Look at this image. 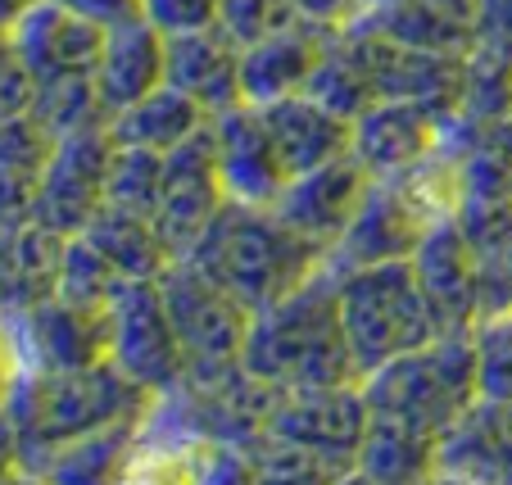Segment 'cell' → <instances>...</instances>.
<instances>
[{
	"label": "cell",
	"mask_w": 512,
	"mask_h": 485,
	"mask_svg": "<svg viewBox=\"0 0 512 485\" xmlns=\"http://www.w3.org/2000/svg\"><path fill=\"white\" fill-rule=\"evenodd\" d=\"M150 399H155L150 390L123 377L109 359L73 372L14 368L5 418L19 440V481H37L41 467L73 440L96 436L118 422H141Z\"/></svg>",
	"instance_id": "obj_1"
},
{
	"label": "cell",
	"mask_w": 512,
	"mask_h": 485,
	"mask_svg": "<svg viewBox=\"0 0 512 485\" xmlns=\"http://www.w3.org/2000/svg\"><path fill=\"white\" fill-rule=\"evenodd\" d=\"M182 259L209 272L213 282L232 291L250 313H263L268 304L300 291L322 268L327 254L313 241H304L272 204L227 200Z\"/></svg>",
	"instance_id": "obj_2"
},
{
	"label": "cell",
	"mask_w": 512,
	"mask_h": 485,
	"mask_svg": "<svg viewBox=\"0 0 512 485\" xmlns=\"http://www.w3.org/2000/svg\"><path fill=\"white\" fill-rule=\"evenodd\" d=\"M241 363L277 390L363 381L340 322V277L327 268V259L300 291L254 313Z\"/></svg>",
	"instance_id": "obj_3"
},
{
	"label": "cell",
	"mask_w": 512,
	"mask_h": 485,
	"mask_svg": "<svg viewBox=\"0 0 512 485\" xmlns=\"http://www.w3.org/2000/svg\"><path fill=\"white\" fill-rule=\"evenodd\" d=\"M363 395L377 418L408 422L440 440L481 399L472 331H440L422 350L381 363L363 377Z\"/></svg>",
	"instance_id": "obj_4"
},
{
	"label": "cell",
	"mask_w": 512,
	"mask_h": 485,
	"mask_svg": "<svg viewBox=\"0 0 512 485\" xmlns=\"http://www.w3.org/2000/svg\"><path fill=\"white\" fill-rule=\"evenodd\" d=\"M336 277L340 322H345V340L358 363V377H368L381 363L399 359L408 350H422L426 340L440 336L422 282L413 272V259L368 263V268H349Z\"/></svg>",
	"instance_id": "obj_5"
},
{
	"label": "cell",
	"mask_w": 512,
	"mask_h": 485,
	"mask_svg": "<svg viewBox=\"0 0 512 485\" xmlns=\"http://www.w3.org/2000/svg\"><path fill=\"white\" fill-rule=\"evenodd\" d=\"M109 363L141 390L159 395L182 381L186 354L168 318L159 277H123L109 295Z\"/></svg>",
	"instance_id": "obj_6"
},
{
	"label": "cell",
	"mask_w": 512,
	"mask_h": 485,
	"mask_svg": "<svg viewBox=\"0 0 512 485\" xmlns=\"http://www.w3.org/2000/svg\"><path fill=\"white\" fill-rule=\"evenodd\" d=\"M159 291H164L168 318L182 340L186 368H218L245 354L254 313L213 282L209 272H200L191 259H173L159 272Z\"/></svg>",
	"instance_id": "obj_7"
},
{
	"label": "cell",
	"mask_w": 512,
	"mask_h": 485,
	"mask_svg": "<svg viewBox=\"0 0 512 485\" xmlns=\"http://www.w3.org/2000/svg\"><path fill=\"white\" fill-rule=\"evenodd\" d=\"M372 404L363 395V381H345V386H300L281 390L277 408H272L268 436H281L290 445H304L336 463L340 472L354 481L358 449L368 436Z\"/></svg>",
	"instance_id": "obj_8"
},
{
	"label": "cell",
	"mask_w": 512,
	"mask_h": 485,
	"mask_svg": "<svg viewBox=\"0 0 512 485\" xmlns=\"http://www.w3.org/2000/svg\"><path fill=\"white\" fill-rule=\"evenodd\" d=\"M0 327L19 368L73 372L109 359V309H82L50 295L23 313H0Z\"/></svg>",
	"instance_id": "obj_9"
},
{
	"label": "cell",
	"mask_w": 512,
	"mask_h": 485,
	"mask_svg": "<svg viewBox=\"0 0 512 485\" xmlns=\"http://www.w3.org/2000/svg\"><path fill=\"white\" fill-rule=\"evenodd\" d=\"M114 159V136L109 127H87V132L59 136L50 146L46 164L37 168V204L32 218L64 236H78L105 204V173Z\"/></svg>",
	"instance_id": "obj_10"
},
{
	"label": "cell",
	"mask_w": 512,
	"mask_h": 485,
	"mask_svg": "<svg viewBox=\"0 0 512 485\" xmlns=\"http://www.w3.org/2000/svg\"><path fill=\"white\" fill-rule=\"evenodd\" d=\"M340 32H345L349 46L358 50V59H363V68H368V78L381 100H417V105L435 109L445 123L454 118L467 55L399 46V41L381 37V32L363 28V23H354V19L340 23Z\"/></svg>",
	"instance_id": "obj_11"
},
{
	"label": "cell",
	"mask_w": 512,
	"mask_h": 485,
	"mask_svg": "<svg viewBox=\"0 0 512 485\" xmlns=\"http://www.w3.org/2000/svg\"><path fill=\"white\" fill-rule=\"evenodd\" d=\"M227 204L223 177H218V159H213V136L209 123L182 141L177 150H168L164 164V195L155 209V227L164 236V245L173 250V259H182L200 232L209 227V218Z\"/></svg>",
	"instance_id": "obj_12"
},
{
	"label": "cell",
	"mask_w": 512,
	"mask_h": 485,
	"mask_svg": "<svg viewBox=\"0 0 512 485\" xmlns=\"http://www.w3.org/2000/svg\"><path fill=\"white\" fill-rule=\"evenodd\" d=\"M426 232H431V223L413 209L404 186H399L395 177H372L354 223H349L345 236L327 250V268L349 272V268H368V263L413 259V250L422 245Z\"/></svg>",
	"instance_id": "obj_13"
},
{
	"label": "cell",
	"mask_w": 512,
	"mask_h": 485,
	"mask_svg": "<svg viewBox=\"0 0 512 485\" xmlns=\"http://www.w3.org/2000/svg\"><path fill=\"white\" fill-rule=\"evenodd\" d=\"M372 173L358 164L354 155H340L322 168H309V173H295L286 182V191L277 195V209L304 241H313L322 254L345 236V227L354 223L358 204L368 195Z\"/></svg>",
	"instance_id": "obj_14"
},
{
	"label": "cell",
	"mask_w": 512,
	"mask_h": 485,
	"mask_svg": "<svg viewBox=\"0 0 512 485\" xmlns=\"http://www.w3.org/2000/svg\"><path fill=\"white\" fill-rule=\"evenodd\" d=\"M213 136V159H218V177H223L227 200L241 204H277L286 191L290 173L281 164L277 146H272L268 127H263L259 105H232L209 114Z\"/></svg>",
	"instance_id": "obj_15"
},
{
	"label": "cell",
	"mask_w": 512,
	"mask_h": 485,
	"mask_svg": "<svg viewBox=\"0 0 512 485\" xmlns=\"http://www.w3.org/2000/svg\"><path fill=\"white\" fill-rule=\"evenodd\" d=\"M14 55L32 73V82L50 78H73V73H91L96 78L100 55H105V28L87 23L59 0H37L10 32Z\"/></svg>",
	"instance_id": "obj_16"
},
{
	"label": "cell",
	"mask_w": 512,
	"mask_h": 485,
	"mask_svg": "<svg viewBox=\"0 0 512 485\" xmlns=\"http://www.w3.org/2000/svg\"><path fill=\"white\" fill-rule=\"evenodd\" d=\"M413 272L440 331H476L481 322V259L458 223H435L413 250Z\"/></svg>",
	"instance_id": "obj_17"
},
{
	"label": "cell",
	"mask_w": 512,
	"mask_h": 485,
	"mask_svg": "<svg viewBox=\"0 0 512 485\" xmlns=\"http://www.w3.org/2000/svg\"><path fill=\"white\" fill-rule=\"evenodd\" d=\"M440 141H445V118L435 109L417 105V100H377L354 118L349 155L372 177H399L417 159L440 150Z\"/></svg>",
	"instance_id": "obj_18"
},
{
	"label": "cell",
	"mask_w": 512,
	"mask_h": 485,
	"mask_svg": "<svg viewBox=\"0 0 512 485\" xmlns=\"http://www.w3.org/2000/svg\"><path fill=\"white\" fill-rule=\"evenodd\" d=\"M164 82L186 91L204 114L241 105V46L223 28L164 37Z\"/></svg>",
	"instance_id": "obj_19"
},
{
	"label": "cell",
	"mask_w": 512,
	"mask_h": 485,
	"mask_svg": "<svg viewBox=\"0 0 512 485\" xmlns=\"http://www.w3.org/2000/svg\"><path fill=\"white\" fill-rule=\"evenodd\" d=\"M331 28L327 23L300 19L295 28L272 32V37L254 41L241 50V100L245 105H272V100L300 96L313 78L322 46H327Z\"/></svg>",
	"instance_id": "obj_20"
},
{
	"label": "cell",
	"mask_w": 512,
	"mask_h": 485,
	"mask_svg": "<svg viewBox=\"0 0 512 485\" xmlns=\"http://www.w3.org/2000/svg\"><path fill=\"white\" fill-rule=\"evenodd\" d=\"M259 114H263V127H268L272 146H277L290 177L349 155L354 123L331 114L327 105H318V100L304 96V91L300 96H286V100H272V105H259Z\"/></svg>",
	"instance_id": "obj_21"
},
{
	"label": "cell",
	"mask_w": 512,
	"mask_h": 485,
	"mask_svg": "<svg viewBox=\"0 0 512 485\" xmlns=\"http://www.w3.org/2000/svg\"><path fill=\"white\" fill-rule=\"evenodd\" d=\"M64 241V232L37 218H23L0 232V313H23L55 295Z\"/></svg>",
	"instance_id": "obj_22"
},
{
	"label": "cell",
	"mask_w": 512,
	"mask_h": 485,
	"mask_svg": "<svg viewBox=\"0 0 512 485\" xmlns=\"http://www.w3.org/2000/svg\"><path fill=\"white\" fill-rule=\"evenodd\" d=\"M155 87H164V32L150 19L109 28L105 55H100V68H96V91L105 114L114 118L118 109L145 100Z\"/></svg>",
	"instance_id": "obj_23"
},
{
	"label": "cell",
	"mask_w": 512,
	"mask_h": 485,
	"mask_svg": "<svg viewBox=\"0 0 512 485\" xmlns=\"http://www.w3.org/2000/svg\"><path fill=\"white\" fill-rule=\"evenodd\" d=\"M204 123H209V114H204L186 91L164 82V87H155L145 100L118 109L105 127H109V136H114V146H145V150L168 155V150H177L182 141H191Z\"/></svg>",
	"instance_id": "obj_24"
},
{
	"label": "cell",
	"mask_w": 512,
	"mask_h": 485,
	"mask_svg": "<svg viewBox=\"0 0 512 485\" xmlns=\"http://www.w3.org/2000/svg\"><path fill=\"white\" fill-rule=\"evenodd\" d=\"M435 445H440V440L426 436V431L372 413L363 449H358L354 481H377V485L435 481Z\"/></svg>",
	"instance_id": "obj_25"
},
{
	"label": "cell",
	"mask_w": 512,
	"mask_h": 485,
	"mask_svg": "<svg viewBox=\"0 0 512 485\" xmlns=\"http://www.w3.org/2000/svg\"><path fill=\"white\" fill-rule=\"evenodd\" d=\"M91 245L114 263L118 277H159V272L173 263V250L164 245L155 218L132 214V209H118V204H100L96 218L82 227Z\"/></svg>",
	"instance_id": "obj_26"
},
{
	"label": "cell",
	"mask_w": 512,
	"mask_h": 485,
	"mask_svg": "<svg viewBox=\"0 0 512 485\" xmlns=\"http://www.w3.org/2000/svg\"><path fill=\"white\" fill-rule=\"evenodd\" d=\"M354 23L399 41V46H417V50L467 55V50L476 46L472 28L454 23L440 5H431V0H390V5H372V10H358Z\"/></svg>",
	"instance_id": "obj_27"
},
{
	"label": "cell",
	"mask_w": 512,
	"mask_h": 485,
	"mask_svg": "<svg viewBox=\"0 0 512 485\" xmlns=\"http://www.w3.org/2000/svg\"><path fill=\"white\" fill-rule=\"evenodd\" d=\"M304 96H313L318 105H327L331 114L349 118V123L381 100L377 87H372V78H368V68H363V59H358V50L349 46V37L340 28H331L327 46H322L318 64H313V78H309V87H304Z\"/></svg>",
	"instance_id": "obj_28"
},
{
	"label": "cell",
	"mask_w": 512,
	"mask_h": 485,
	"mask_svg": "<svg viewBox=\"0 0 512 485\" xmlns=\"http://www.w3.org/2000/svg\"><path fill=\"white\" fill-rule=\"evenodd\" d=\"M132 445H136V422H118V427H105V431H96V436H82V440H73V445H64L41 467L37 481H55V485L123 481Z\"/></svg>",
	"instance_id": "obj_29"
},
{
	"label": "cell",
	"mask_w": 512,
	"mask_h": 485,
	"mask_svg": "<svg viewBox=\"0 0 512 485\" xmlns=\"http://www.w3.org/2000/svg\"><path fill=\"white\" fill-rule=\"evenodd\" d=\"M32 118H37V123L50 132V141L109 123V114H105V105H100V91H96V78H91V73L37 82V96H32Z\"/></svg>",
	"instance_id": "obj_30"
},
{
	"label": "cell",
	"mask_w": 512,
	"mask_h": 485,
	"mask_svg": "<svg viewBox=\"0 0 512 485\" xmlns=\"http://www.w3.org/2000/svg\"><path fill=\"white\" fill-rule=\"evenodd\" d=\"M164 164L168 155H159V150L114 146V159H109L105 173V200L118 204V209L155 218L159 195H164Z\"/></svg>",
	"instance_id": "obj_31"
},
{
	"label": "cell",
	"mask_w": 512,
	"mask_h": 485,
	"mask_svg": "<svg viewBox=\"0 0 512 485\" xmlns=\"http://www.w3.org/2000/svg\"><path fill=\"white\" fill-rule=\"evenodd\" d=\"M123 282L114 272V263L87 241V236H68L64 241V259H59V286L55 295L68 304H82V309H109V295Z\"/></svg>",
	"instance_id": "obj_32"
},
{
	"label": "cell",
	"mask_w": 512,
	"mask_h": 485,
	"mask_svg": "<svg viewBox=\"0 0 512 485\" xmlns=\"http://www.w3.org/2000/svg\"><path fill=\"white\" fill-rule=\"evenodd\" d=\"M250 463H254V481H349L322 454H313L304 445H290L281 436H268V431L250 445Z\"/></svg>",
	"instance_id": "obj_33"
},
{
	"label": "cell",
	"mask_w": 512,
	"mask_h": 485,
	"mask_svg": "<svg viewBox=\"0 0 512 485\" xmlns=\"http://www.w3.org/2000/svg\"><path fill=\"white\" fill-rule=\"evenodd\" d=\"M458 232L476 250V259H490L503 245H512V191H472L458 209Z\"/></svg>",
	"instance_id": "obj_34"
},
{
	"label": "cell",
	"mask_w": 512,
	"mask_h": 485,
	"mask_svg": "<svg viewBox=\"0 0 512 485\" xmlns=\"http://www.w3.org/2000/svg\"><path fill=\"white\" fill-rule=\"evenodd\" d=\"M472 340H476V381H481V399L512 404V313L481 318L472 331Z\"/></svg>",
	"instance_id": "obj_35"
},
{
	"label": "cell",
	"mask_w": 512,
	"mask_h": 485,
	"mask_svg": "<svg viewBox=\"0 0 512 485\" xmlns=\"http://www.w3.org/2000/svg\"><path fill=\"white\" fill-rule=\"evenodd\" d=\"M304 14L295 0H218V28L236 41V46H254V41L272 37V32L295 28Z\"/></svg>",
	"instance_id": "obj_36"
},
{
	"label": "cell",
	"mask_w": 512,
	"mask_h": 485,
	"mask_svg": "<svg viewBox=\"0 0 512 485\" xmlns=\"http://www.w3.org/2000/svg\"><path fill=\"white\" fill-rule=\"evenodd\" d=\"M50 132L32 118V109H19V114H0V164L5 168H28L37 173L50 155Z\"/></svg>",
	"instance_id": "obj_37"
},
{
	"label": "cell",
	"mask_w": 512,
	"mask_h": 485,
	"mask_svg": "<svg viewBox=\"0 0 512 485\" xmlns=\"http://www.w3.org/2000/svg\"><path fill=\"white\" fill-rule=\"evenodd\" d=\"M145 19L164 37L218 28V0H145Z\"/></svg>",
	"instance_id": "obj_38"
},
{
	"label": "cell",
	"mask_w": 512,
	"mask_h": 485,
	"mask_svg": "<svg viewBox=\"0 0 512 485\" xmlns=\"http://www.w3.org/2000/svg\"><path fill=\"white\" fill-rule=\"evenodd\" d=\"M32 96H37V82L23 68V59L14 55L10 37L0 32V114H19V109H32Z\"/></svg>",
	"instance_id": "obj_39"
},
{
	"label": "cell",
	"mask_w": 512,
	"mask_h": 485,
	"mask_svg": "<svg viewBox=\"0 0 512 485\" xmlns=\"http://www.w3.org/2000/svg\"><path fill=\"white\" fill-rule=\"evenodd\" d=\"M512 313V245L481 259V318Z\"/></svg>",
	"instance_id": "obj_40"
},
{
	"label": "cell",
	"mask_w": 512,
	"mask_h": 485,
	"mask_svg": "<svg viewBox=\"0 0 512 485\" xmlns=\"http://www.w3.org/2000/svg\"><path fill=\"white\" fill-rule=\"evenodd\" d=\"M59 5H68L73 14H82L87 23H96L105 32L145 19V0H59Z\"/></svg>",
	"instance_id": "obj_41"
},
{
	"label": "cell",
	"mask_w": 512,
	"mask_h": 485,
	"mask_svg": "<svg viewBox=\"0 0 512 485\" xmlns=\"http://www.w3.org/2000/svg\"><path fill=\"white\" fill-rule=\"evenodd\" d=\"M476 46L512 55V0H485L476 19Z\"/></svg>",
	"instance_id": "obj_42"
},
{
	"label": "cell",
	"mask_w": 512,
	"mask_h": 485,
	"mask_svg": "<svg viewBox=\"0 0 512 485\" xmlns=\"http://www.w3.org/2000/svg\"><path fill=\"white\" fill-rule=\"evenodd\" d=\"M295 5H300L304 19L327 23V28H340V23H349L358 14V0H295Z\"/></svg>",
	"instance_id": "obj_43"
},
{
	"label": "cell",
	"mask_w": 512,
	"mask_h": 485,
	"mask_svg": "<svg viewBox=\"0 0 512 485\" xmlns=\"http://www.w3.org/2000/svg\"><path fill=\"white\" fill-rule=\"evenodd\" d=\"M0 481H19V440H14L5 408H0Z\"/></svg>",
	"instance_id": "obj_44"
},
{
	"label": "cell",
	"mask_w": 512,
	"mask_h": 485,
	"mask_svg": "<svg viewBox=\"0 0 512 485\" xmlns=\"http://www.w3.org/2000/svg\"><path fill=\"white\" fill-rule=\"evenodd\" d=\"M431 5H440L449 19L463 23V28H472V37H476V19H481V5H485V0H431Z\"/></svg>",
	"instance_id": "obj_45"
},
{
	"label": "cell",
	"mask_w": 512,
	"mask_h": 485,
	"mask_svg": "<svg viewBox=\"0 0 512 485\" xmlns=\"http://www.w3.org/2000/svg\"><path fill=\"white\" fill-rule=\"evenodd\" d=\"M14 350H10V340H5V327H0V408H5V395H10V381H14Z\"/></svg>",
	"instance_id": "obj_46"
},
{
	"label": "cell",
	"mask_w": 512,
	"mask_h": 485,
	"mask_svg": "<svg viewBox=\"0 0 512 485\" xmlns=\"http://www.w3.org/2000/svg\"><path fill=\"white\" fill-rule=\"evenodd\" d=\"M32 5H37V0H0V32H10Z\"/></svg>",
	"instance_id": "obj_47"
},
{
	"label": "cell",
	"mask_w": 512,
	"mask_h": 485,
	"mask_svg": "<svg viewBox=\"0 0 512 485\" xmlns=\"http://www.w3.org/2000/svg\"><path fill=\"white\" fill-rule=\"evenodd\" d=\"M372 5H390V0H358V10H372Z\"/></svg>",
	"instance_id": "obj_48"
}]
</instances>
